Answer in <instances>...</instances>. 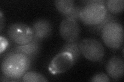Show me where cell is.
Instances as JSON below:
<instances>
[{"mask_svg":"<svg viewBox=\"0 0 124 82\" xmlns=\"http://www.w3.org/2000/svg\"><path fill=\"white\" fill-rule=\"evenodd\" d=\"M106 2L107 1H104V0H93V1H84L83 3H85L87 4H100L105 5Z\"/></svg>","mask_w":124,"mask_h":82,"instance_id":"d6986e66","label":"cell"},{"mask_svg":"<svg viewBox=\"0 0 124 82\" xmlns=\"http://www.w3.org/2000/svg\"><path fill=\"white\" fill-rule=\"evenodd\" d=\"M103 42L108 47L117 49L124 43V32L123 26L118 22H111L104 26L101 32Z\"/></svg>","mask_w":124,"mask_h":82,"instance_id":"7a4b0ae2","label":"cell"},{"mask_svg":"<svg viewBox=\"0 0 124 82\" xmlns=\"http://www.w3.org/2000/svg\"><path fill=\"white\" fill-rule=\"evenodd\" d=\"M60 52H67L71 54L74 59L75 63L80 58L81 52L79 47V43L76 41L64 44L60 50Z\"/></svg>","mask_w":124,"mask_h":82,"instance_id":"8fae6325","label":"cell"},{"mask_svg":"<svg viewBox=\"0 0 124 82\" xmlns=\"http://www.w3.org/2000/svg\"><path fill=\"white\" fill-rule=\"evenodd\" d=\"M31 62L32 60L24 54L9 52L2 61V72L12 81H18L30 69Z\"/></svg>","mask_w":124,"mask_h":82,"instance_id":"6da1fadb","label":"cell"},{"mask_svg":"<svg viewBox=\"0 0 124 82\" xmlns=\"http://www.w3.org/2000/svg\"><path fill=\"white\" fill-rule=\"evenodd\" d=\"M116 20H117V19H116L115 15L113 14H112L111 13L108 11L106 16L103 19V21L97 25L93 26V30L94 32L97 33L100 32L104 26L108 24V23L111 22H117Z\"/></svg>","mask_w":124,"mask_h":82,"instance_id":"9a60e30c","label":"cell"},{"mask_svg":"<svg viewBox=\"0 0 124 82\" xmlns=\"http://www.w3.org/2000/svg\"><path fill=\"white\" fill-rule=\"evenodd\" d=\"M106 71L108 75L115 81L123 77L124 74V62L119 56L112 57L106 65Z\"/></svg>","mask_w":124,"mask_h":82,"instance_id":"9c48e42d","label":"cell"},{"mask_svg":"<svg viewBox=\"0 0 124 82\" xmlns=\"http://www.w3.org/2000/svg\"><path fill=\"white\" fill-rule=\"evenodd\" d=\"M107 13L106 5L100 4H88L81 9L80 19L85 25L94 26L103 21Z\"/></svg>","mask_w":124,"mask_h":82,"instance_id":"3957f363","label":"cell"},{"mask_svg":"<svg viewBox=\"0 0 124 82\" xmlns=\"http://www.w3.org/2000/svg\"><path fill=\"white\" fill-rule=\"evenodd\" d=\"M23 82H48L46 78L41 73L35 71H29L23 76Z\"/></svg>","mask_w":124,"mask_h":82,"instance_id":"5bb4252c","label":"cell"},{"mask_svg":"<svg viewBox=\"0 0 124 82\" xmlns=\"http://www.w3.org/2000/svg\"><path fill=\"white\" fill-rule=\"evenodd\" d=\"M0 42H1V47H0V51L1 53H2L6 49L8 46L9 43L7 39L4 37H0Z\"/></svg>","mask_w":124,"mask_h":82,"instance_id":"ac0fdd59","label":"cell"},{"mask_svg":"<svg viewBox=\"0 0 124 82\" xmlns=\"http://www.w3.org/2000/svg\"><path fill=\"white\" fill-rule=\"evenodd\" d=\"M4 22H5L4 17H3L2 12L1 10V11H0V23H1V31H2V30L3 29V26H4Z\"/></svg>","mask_w":124,"mask_h":82,"instance_id":"ffe728a7","label":"cell"},{"mask_svg":"<svg viewBox=\"0 0 124 82\" xmlns=\"http://www.w3.org/2000/svg\"><path fill=\"white\" fill-rule=\"evenodd\" d=\"M10 40L17 45H24L33 40L34 33L31 27L22 23L11 24L7 29Z\"/></svg>","mask_w":124,"mask_h":82,"instance_id":"5b68a950","label":"cell"},{"mask_svg":"<svg viewBox=\"0 0 124 82\" xmlns=\"http://www.w3.org/2000/svg\"><path fill=\"white\" fill-rule=\"evenodd\" d=\"M32 29L34 33L33 40L40 42L51 34L53 26L48 19H41L35 22Z\"/></svg>","mask_w":124,"mask_h":82,"instance_id":"ba28073f","label":"cell"},{"mask_svg":"<svg viewBox=\"0 0 124 82\" xmlns=\"http://www.w3.org/2000/svg\"><path fill=\"white\" fill-rule=\"evenodd\" d=\"M93 82H109L110 78L105 73H100L93 76L90 80Z\"/></svg>","mask_w":124,"mask_h":82,"instance_id":"e0dca14e","label":"cell"},{"mask_svg":"<svg viewBox=\"0 0 124 82\" xmlns=\"http://www.w3.org/2000/svg\"><path fill=\"white\" fill-rule=\"evenodd\" d=\"M83 7L81 6L75 5L74 7L70 11V13L68 14L64 15L65 18H70L75 19L78 21L80 19V13L81 9H82Z\"/></svg>","mask_w":124,"mask_h":82,"instance_id":"2e32d148","label":"cell"},{"mask_svg":"<svg viewBox=\"0 0 124 82\" xmlns=\"http://www.w3.org/2000/svg\"><path fill=\"white\" fill-rule=\"evenodd\" d=\"M54 4L57 10L64 15L70 13L75 6L74 1L72 0H56Z\"/></svg>","mask_w":124,"mask_h":82,"instance_id":"7c38bea8","label":"cell"},{"mask_svg":"<svg viewBox=\"0 0 124 82\" xmlns=\"http://www.w3.org/2000/svg\"><path fill=\"white\" fill-rule=\"evenodd\" d=\"M81 54L92 62L102 60L105 55V50L102 43L94 38H84L79 43Z\"/></svg>","mask_w":124,"mask_h":82,"instance_id":"277c9868","label":"cell"},{"mask_svg":"<svg viewBox=\"0 0 124 82\" xmlns=\"http://www.w3.org/2000/svg\"><path fill=\"white\" fill-rule=\"evenodd\" d=\"M60 33L62 38L67 42L78 41L81 34L78 21L72 18H65L60 25Z\"/></svg>","mask_w":124,"mask_h":82,"instance_id":"52a82bcc","label":"cell"},{"mask_svg":"<svg viewBox=\"0 0 124 82\" xmlns=\"http://www.w3.org/2000/svg\"><path fill=\"white\" fill-rule=\"evenodd\" d=\"M74 64V59L71 53L60 52L50 62L48 70L52 75H56L67 71Z\"/></svg>","mask_w":124,"mask_h":82,"instance_id":"8992f818","label":"cell"},{"mask_svg":"<svg viewBox=\"0 0 124 82\" xmlns=\"http://www.w3.org/2000/svg\"><path fill=\"white\" fill-rule=\"evenodd\" d=\"M40 48V42L33 40L26 44L16 46L9 52L23 54L31 60H33V58L36 57L39 53Z\"/></svg>","mask_w":124,"mask_h":82,"instance_id":"30bf717a","label":"cell"},{"mask_svg":"<svg viewBox=\"0 0 124 82\" xmlns=\"http://www.w3.org/2000/svg\"><path fill=\"white\" fill-rule=\"evenodd\" d=\"M106 8L108 11L112 14H117L124 10V0H108L107 1Z\"/></svg>","mask_w":124,"mask_h":82,"instance_id":"4fadbf2b","label":"cell"}]
</instances>
